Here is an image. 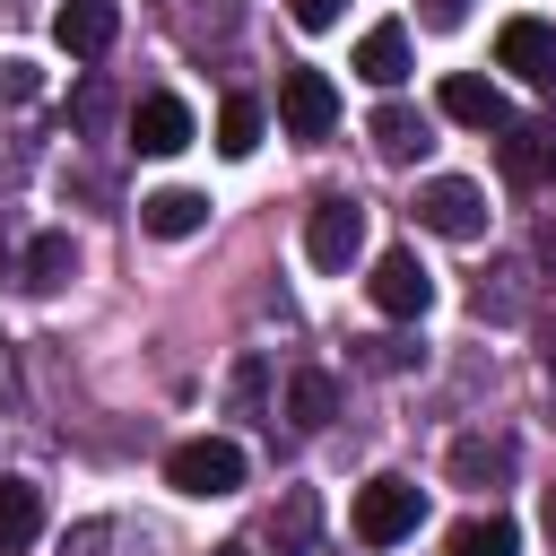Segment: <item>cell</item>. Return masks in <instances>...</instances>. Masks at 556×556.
Listing matches in <instances>:
<instances>
[{"label": "cell", "instance_id": "6da1fadb", "mask_svg": "<svg viewBox=\"0 0 556 556\" xmlns=\"http://www.w3.org/2000/svg\"><path fill=\"white\" fill-rule=\"evenodd\" d=\"M417 521H426V486H417V478H391V469H382V478L356 486V539H365V547H400Z\"/></svg>", "mask_w": 556, "mask_h": 556}, {"label": "cell", "instance_id": "5bb4252c", "mask_svg": "<svg viewBox=\"0 0 556 556\" xmlns=\"http://www.w3.org/2000/svg\"><path fill=\"white\" fill-rule=\"evenodd\" d=\"M35 530H43V495L26 478H0V556H17Z\"/></svg>", "mask_w": 556, "mask_h": 556}, {"label": "cell", "instance_id": "9a60e30c", "mask_svg": "<svg viewBox=\"0 0 556 556\" xmlns=\"http://www.w3.org/2000/svg\"><path fill=\"white\" fill-rule=\"evenodd\" d=\"M452 556H521V530H513L504 513H469V521L452 530Z\"/></svg>", "mask_w": 556, "mask_h": 556}, {"label": "cell", "instance_id": "8992f818", "mask_svg": "<svg viewBox=\"0 0 556 556\" xmlns=\"http://www.w3.org/2000/svg\"><path fill=\"white\" fill-rule=\"evenodd\" d=\"M278 122H287V139H330L339 87H330L321 70H287V78H278Z\"/></svg>", "mask_w": 556, "mask_h": 556}, {"label": "cell", "instance_id": "7402d4cb", "mask_svg": "<svg viewBox=\"0 0 556 556\" xmlns=\"http://www.w3.org/2000/svg\"><path fill=\"white\" fill-rule=\"evenodd\" d=\"M287 9H295V26H304V35H321V26H339V9H348V0H287Z\"/></svg>", "mask_w": 556, "mask_h": 556}, {"label": "cell", "instance_id": "7c38bea8", "mask_svg": "<svg viewBox=\"0 0 556 556\" xmlns=\"http://www.w3.org/2000/svg\"><path fill=\"white\" fill-rule=\"evenodd\" d=\"M356 78L365 87H400L408 78V26H365L356 35Z\"/></svg>", "mask_w": 556, "mask_h": 556}, {"label": "cell", "instance_id": "3957f363", "mask_svg": "<svg viewBox=\"0 0 556 556\" xmlns=\"http://www.w3.org/2000/svg\"><path fill=\"white\" fill-rule=\"evenodd\" d=\"M417 226L443 235V243H478V235H486V191H478L469 174H434V182L417 191Z\"/></svg>", "mask_w": 556, "mask_h": 556}, {"label": "cell", "instance_id": "52a82bcc", "mask_svg": "<svg viewBox=\"0 0 556 556\" xmlns=\"http://www.w3.org/2000/svg\"><path fill=\"white\" fill-rule=\"evenodd\" d=\"M495 61H504L513 78L547 87V78H556V26H547V17H504V35H495Z\"/></svg>", "mask_w": 556, "mask_h": 556}, {"label": "cell", "instance_id": "4fadbf2b", "mask_svg": "<svg viewBox=\"0 0 556 556\" xmlns=\"http://www.w3.org/2000/svg\"><path fill=\"white\" fill-rule=\"evenodd\" d=\"M374 148H382L391 165H408V156H426V148H434V130H426V113L382 104V113H374Z\"/></svg>", "mask_w": 556, "mask_h": 556}, {"label": "cell", "instance_id": "9c48e42d", "mask_svg": "<svg viewBox=\"0 0 556 556\" xmlns=\"http://www.w3.org/2000/svg\"><path fill=\"white\" fill-rule=\"evenodd\" d=\"M200 226H208V200L182 191V182H165V191L139 200V235H156V243H182V235H200Z\"/></svg>", "mask_w": 556, "mask_h": 556}, {"label": "cell", "instance_id": "44dd1931", "mask_svg": "<svg viewBox=\"0 0 556 556\" xmlns=\"http://www.w3.org/2000/svg\"><path fill=\"white\" fill-rule=\"evenodd\" d=\"M530 139H539V130H513V139H504V174H521V182L539 174V148H530Z\"/></svg>", "mask_w": 556, "mask_h": 556}, {"label": "cell", "instance_id": "2e32d148", "mask_svg": "<svg viewBox=\"0 0 556 556\" xmlns=\"http://www.w3.org/2000/svg\"><path fill=\"white\" fill-rule=\"evenodd\" d=\"M261 122H269V113H261L252 96H226V104H217V148H226V156H252V148H261Z\"/></svg>", "mask_w": 556, "mask_h": 556}, {"label": "cell", "instance_id": "5b68a950", "mask_svg": "<svg viewBox=\"0 0 556 556\" xmlns=\"http://www.w3.org/2000/svg\"><path fill=\"white\" fill-rule=\"evenodd\" d=\"M365 295H374V313L417 321V313L434 304V269H426L417 252H382V261H374V278H365Z\"/></svg>", "mask_w": 556, "mask_h": 556}, {"label": "cell", "instance_id": "277c9868", "mask_svg": "<svg viewBox=\"0 0 556 556\" xmlns=\"http://www.w3.org/2000/svg\"><path fill=\"white\" fill-rule=\"evenodd\" d=\"M356 252H365V208H356L348 191L313 200V217H304V261H313V269H348Z\"/></svg>", "mask_w": 556, "mask_h": 556}, {"label": "cell", "instance_id": "d4e9b609", "mask_svg": "<svg viewBox=\"0 0 556 556\" xmlns=\"http://www.w3.org/2000/svg\"><path fill=\"white\" fill-rule=\"evenodd\" d=\"M547 530H556V486H547Z\"/></svg>", "mask_w": 556, "mask_h": 556}, {"label": "cell", "instance_id": "ba28073f", "mask_svg": "<svg viewBox=\"0 0 556 556\" xmlns=\"http://www.w3.org/2000/svg\"><path fill=\"white\" fill-rule=\"evenodd\" d=\"M130 148H139V156L191 148V104H182V96H139V104H130Z\"/></svg>", "mask_w": 556, "mask_h": 556}, {"label": "cell", "instance_id": "603a6c76", "mask_svg": "<svg viewBox=\"0 0 556 556\" xmlns=\"http://www.w3.org/2000/svg\"><path fill=\"white\" fill-rule=\"evenodd\" d=\"M417 17H426V26H434V35H452V26H460V17H469V0H417Z\"/></svg>", "mask_w": 556, "mask_h": 556}, {"label": "cell", "instance_id": "7a4b0ae2", "mask_svg": "<svg viewBox=\"0 0 556 556\" xmlns=\"http://www.w3.org/2000/svg\"><path fill=\"white\" fill-rule=\"evenodd\" d=\"M165 486H174V495H200V504H208V495H235V486H243V452H235L226 434H191V443L165 452Z\"/></svg>", "mask_w": 556, "mask_h": 556}, {"label": "cell", "instance_id": "ffe728a7", "mask_svg": "<svg viewBox=\"0 0 556 556\" xmlns=\"http://www.w3.org/2000/svg\"><path fill=\"white\" fill-rule=\"evenodd\" d=\"M43 96V70L35 61H0V104H35Z\"/></svg>", "mask_w": 556, "mask_h": 556}, {"label": "cell", "instance_id": "484cf974", "mask_svg": "<svg viewBox=\"0 0 556 556\" xmlns=\"http://www.w3.org/2000/svg\"><path fill=\"white\" fill-rule=\"evenodd\" d=\"M217 556H243V547H217Z\"/></svg>", "mask_w": 556, "mask_h": 556}, {"label": "cell", "instance_id": "8fae6325", "mask_svg": "<svg viewBox=\"0 0 556 556\" xmlns=\"http://www.w3.org/2000/svg\"><path fill=\"white\" fill-rule=\"evenodd\" d=\"M113 0H61V17H52V35H61V52H78V61H96L104 43H113Z\"/></svg>", "mask_w": 556, "mask_h": 556}, {"label": "cell", "instance_id": "ac0fdd59", "mask_svg": "<svg viewBox=\"0 0 556 556\" xmlns=\"http://www.w3.org/2000/svg\"><path fill=\"white\" fill-rule=\"evenodd\" d=\"M504 469H513V452H504V443H452V478H469V486H478V478H504Z\"/></svg>", "mask_w": 556, "mask_h": 556}, {"label": "cell", "instance_id": "e0dca14e", "mask_svg": "<svg viewBox=\"0 0 556 556\" xmlns=\"http://www.w3.org/2000/svg\"><path fill=\"white\" fill-rule=\"evenodd\" d=\"M287 417H295V426H330V417H339V382H330V374H295V382H287Z\"/></svg>", "mask_w": 556, "mask_h": 556}, {"label": "cell", "instance_id": "d6986e66", "mask_svg": "<svg viewBox=\"0 0 556 556\" xmlns=\"http://www.w3.org/2000/svg\"><path fill=\"white\" fill-rule=\"evenodd\" d=\"M61 278H70V235H43L26 252V287H61Z\"/></svg>", "mask_w": 556, "mask_h": 556}, {"label": "cell", "instance_id": "30bf717a", "mask_svg": "<svg viewBox=\"0 0 556 556\" xmlns=\"http://www.w3.org/2000/svg\"><path fill=\"white\" fill-rule=\"evenodd\" d=\"M434 104H443V122H460V130H504V96H495L486 78H469V70H452Z\"/></svg>", "mask_w": 556, "mask_h": 556}, {"label": "cell", "instance_id": "cb8c5ba5", "mask_svg": "<svg viewBox=\"0 0 556 556\" xmlns=\"http://www.w3.org/2000/svg\"><path fill=\"white\" fill-rule=\"evenodd\" d=\"M539 356H547V374H556V330H547V348H539Z\"/></svg>", "mask_w": 556, "mask_h": 556}]
</instances>
